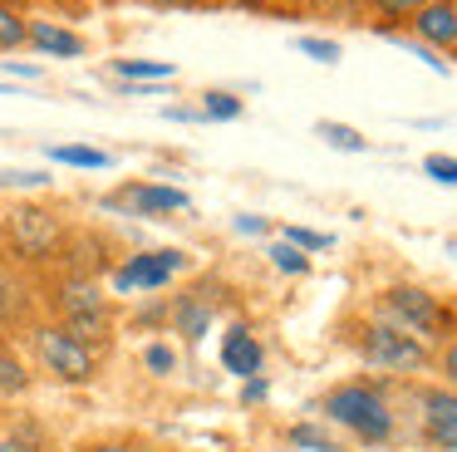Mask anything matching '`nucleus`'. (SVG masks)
<instances>
[{
    "instance_id": "f257e3e1",
    "label": "nucleus",
    "mask_w": 457,
    "mask_h": 452,
    "mask_svg": "<svg viewBox=\"0 0 457 452\" xmlns=\"http://www.w3.org/2000/svg\"><path fill=\"white\" fill-rule=\"evenodd\" d=\"M0 236H5V251H11L15 265H54L64 261V251L74 241V231L60 222V212L35 202L11 206L5 222H0Z\"/></svg>"
},
{
    "instance_id": "f03ea898",
    "label": "nucleus",
    "mask_w": 457,
    "mask_h": 452,
    "mask_svg": "<svg viewBox=\"0 0 457 452\" xmlns=\"http://www.w3.org/2000/svg\"><path fill=\"white\" fill-rule=\"evenodd\" d=\"M320 413H325L329 423H339L349 438L369 442V448L388 442V438H394V428H398L388 398L374 389V383H359V379L354 383H335V389L320 398Z\"/></svg>"
},
{
    "instance_id": "7ed1b4c3",
    "label": "nucleus",
    "mask_w": 457,
    "mask_h": 452,
    "mask_svg": "<svg viewBox=\"0 0 457 452\" xmlns=\"http://www.w3.org/2000/svg\"><path fill=\"white\" fill-rule=\"evenodd\" d=\"M374 314H384L388 324H398V330H408L413 339L423 344H447L453 339V310L443 305V295H433L428 285H384L374 300Z\"/></svg>"
},
{
    "instance_id": "20e7f679",
    "label": "nucleus",
    "mask_w": 457,
    "mask_h": 452,
    "mask_svg": "<svg viewBox=\"0 0 457 452\" xmlns=\"http://www.w3.org/2000/svg\"><path fill=\"white\" fill-rule=\"evenodd\" d=\"M354 354L378 373H423L433 369V344L413 339L408 330L388 324L384 314H369L354 324Z\"/></svg>"
},
{
    "instance_id": "39448f33",
    "label": "nucleus",
    "mask_w": 457,
    "mask_h": 452,
    "mask_svg": "<svg viewBox=\"0 0 457 452\" xmlns=\"http://www.w3.org/2000/svg\"><path fill=\"white\" fill-rule=\"evenodd\" d=\"M25 344L35 349L40 369L54 373L60 383H70V389H89L104 369V354L89 349V344H79L74 334H64L54 320H35L30 330H25Z\"/></svg>"
},
{
    "instance_id": "423d86ee",
    "label": "nucleus",
    "mask_w": 457,
    "mask_h": 452,
    "mask_svg": "<svg viewBox=\"0 0 457 452\" xmlns=\"http://www.w3.org/2000/svg\"><path fill=\"white\" fill-rule=\"evenodd\" d=\"M192 197L182 187L153 182V177H138V182H123L104 197V212H123V216H153V222H168L172 212H187Z\"/></svg>"
},
{
    "instance_id": "0eeeda50",
    "label": "nucleus",
    "mask_w": 457,
    "mask_h": 452,
    "mask_svg": "<svg viewBox=\"0 0 457 452\" xmlns=\"http://www.w3.org/2000/svg\"><path fill=\"white\" fill-rule=\"evenodd\" d=\"M35 320H45L40 280H35L25 265L0 261V334H25Z\"/></svg>"
},
{
    "instance_id": "6e6552de",
    "label": "nucleus",
    "mask_w": 457,
    "mask_h": 452,
    "mask_svg": "<svg viewBox=\"0 0 457 452\" xmlns=\"http://www.w3.org/2000/svg\"><path fill=\"white\" fill-rule=\"evenodd\" d=\"M418 398V432L433 452H457V393L447 383H423Z\"/></svg>"
},
{
    "instance_id": "1a4fd4ad",
    "label": "nucleus",
    "mask_w": 457,
    "mask_h": 452,
    "mask_svg": "<svg viewBox=\"0 0 457 452\" xmlns=\"http://www.w3.org/2000/svg\"><path fill=\"white\" fill-rule=\"evenodd\" d=\"M182 265H187V255H182L178 246H162V251H138V255H129V261H119L109 280H113V290H119V295H129V290H162Z\"/></svg>"
},
{
    "instance_id": "9d476101",
    "label": "nucleus",
    "mask_w": 457,
    "mask_h": 452,
    "mask_svg": "<svg viewBox=\"0 0 457 452\" xmlns=\"http://www.w3.org/2000/svg\"><path fill=\"white\" fill-rule=\"evenodd\" d=\"M408 25H413L418 45H428V49H457V5H453V0H428V5L408 20Z\"/></svg>"
},
{
    "instance_id": "9b49d317",
    "label": "nucleus",
    "mask_w": 457,
    "mask_h": 452,
    "mask_svg": "<svg viewBox=\"0 0 457 452\" xmlns=\"http://www.w3.org/2000/svg\"><path fill=\"white\" fill-rule=\"evenodd\" d=\"M168 314H172V330L197 344L202 334H207L212 314H217V295H212V285H192V290L178 295V305H172Z\"/></svg>"
},
{
    "instance_id": "f8f14e48",
    "label": "nucleus",
    "mask_w": 457,
    "mask_h": 452,
    "mask_svg": "<svg viewBox=\"0 0 457 452\" xmlns=\"http://www.w3.org/2000/svg\"><path fill=\"white\" fill-rule=\"evenodd\" d=\"M221 364H227V373H237V379H256L261 364H266V349H261V339L246 324H231V330L221 334Z\"/></svg>"
},
{
    "instance_id": "ddd939ff",
    "label": "nucleus",
    "mask_w": 457,
    "mask_h": 452,
    "mask_svg": "<svg viewBox=\"0 0 457 452\" xmlns=\"http://www.w3.org/2000/svg\"><path fill=\"white\" fill-rule=\"evenodd\" d=\"M30 49H40V54H54V59H79L84 49V35H74V29L54 25V20H30Z\"/></svg>"
},
{
    "instance_id": "4468645a",
    "label": "nucleus",
    "mask_w": 457,
    "mask_h": 452,
    "mask_svg": "<svg viewBox=\"0 0 457 452\" xmlns=\"http://www.w3.org/2000/svg\"><path fill=\"white\" fill-rule=\"evenodd\" d=\"M30 383H35L30 364L11 344H0V398H21V393H30Z\"/></svg>"
},
{
    "instance_id": "2eb2a0df",
    "label": "nucleus",
    "mask_w": 457,
    "mask_h": 452,
    "mask_svg": "<svg viewBox=\"0 0 457 452\" xmlns=\"http://www.w3.org/2000/svg\"><path fill=\"white\" fill-rule=\"evenodd\" d=\"M45 153H50L54 163L89 167V172H104V167H113V153H104V147H89V143H50Z\"/></svg>"
},
{
    "instance_id": "dca6fc26",
    "label": "nucleus",
    "mask_w": 457,
    "mask_h": 452,
    "mask_svg": "<svg viewBox=\"0 0 457 452\" xmlns=\"http://www.w3.org/2000/svg\"><path fill=\"white\" fill-rule=\"evenodd\" d=\"M25 45H30V20H25L11 0H0V54L25 49Z\"/></svg>"
},
{
    "instance_id": "f3484780",
    "label": "nucleus",
    "mask_w": 457,
    "mask_h": 452,
    "mask_svg": "<svg viewBox=\"0 0 457 452\" xmlns=\"http://www.w3.org/2000/svg\"><path fill=\"white\" fill-rule=\"evenodd\" d=\"M113 74L123 84H153V79H172L168 59H113Z\"/></svg>"
},
{
    "instance_id": "a211bd4d",
    "label": "nucleus",
    "mask_w": 457,
    "mask_h": 452,
    "mask_svg": "<svg viewBox=\"0 0 457 452\" xmlns=\"http://www.w3.org/2000/svg\"><path fill=\"white\" fill-rule=\"evenodd\" d=\"M197 108H202V118H207V123H231V118L246 113V104H241V98L231 94V88H207Z\"/></svg>"
},
{
    "instance_id": "6ab92c4d",
    "label": "nucleus",
    "mask_w": 457,
    "mask_h": 452,
    "mask_svg": "<svg viewBox=\"0 0 457 452\" xmlns=\"http://www.w3.org/2000/svg\"><path fill=\"white\" fill-rule=\"evenodd\" d=\"M315 138H325V143L339 147V153H369V138L359 133V128H349V123H335V118H320Z\"/></svg>"
},
{
    "instance_id": "aec40b11",
    "label": "nucleus",
    "mask_w": 457,
    "mask_h": 452,
    "mask_svg": "<svg viewBox=\"0 0 457 452\" xmlns=\"http://www.w3.org/2000/svg\"><path fill=\"white\" fill-rule=\"evenodd\" d=\"M266 255H270V265H276L280 275H310V255L300 251V246H290L286 236H276V241L266 246Z\"/></svg>"
},
{
    "instance_id": "412c9836",
    "label": "nucleus",
    "mask_w": 457,
    "mask_h": 452,
    "mask_svg": "<svg viewBox=\"0 0 457 452\" xmlns=\"http://www.w3.org/2000/svg\"><path fill=\"white\" fill-rule=\"evenodd\" d=\"M0 452H45V438L40 428H15V432H0Z\"/></svg>"
},
{
    "instance_id": "4be33fe9",
    "label": "nucleus",
    "mask_w": 457,
    "mask_h": 452,
    "mask_svg": "<svg viewBox=\"0 0 457 452\" xmlns=\"http://www.w3.org/2000/svg\"><path fill=\"white\" fill-rule=\"evenodd\" d=\"M280 236H286L290 246H300L305 255H310V251H329V246H335V236H325V231H310V226H286Z\"/></svg>"
},
{
    "instance_id": "5701e85b",
    "label": "nucleus",
    "mask_w": 457,
    "mask_h": 452,
    "mask_svg": "<svg viewBox=\"0 0 457 452\" xmlns=\"http://www.w3.org/2000/svg\"><path fill=\"white\" fill-rule=\"evenodd\" d=\"M143 364H148V373H158V379H168V373L178 369V354H172V344L153 339L148 349H143Z\"/></svg>"
},
{
    "instance_id": "b1692460",
    "label": "nucleus",
    "mask_w": 457,
    "mask_h": 452,
    "mask_svg": "<svg viewBox=\"0 0 457 452\" xmlns=\"http://www.w3.org/2000/svg\"><path fill=\"white\" fill-rule=\"evenodd\" d=\"M290 442H295V448H310V452H335L329 432H320L315 423H295V428H290Z\"/></svg>"
},
{
    "instance_id": "393cba45",
    "label": "nucleus",
    "mask_w": 457,
    "mask_h": 452,
    "mask_svg": "<svg viewBox=\"0 0 457 452\" xmlns=\"http://www.w3.org/2000/svg\"><path fill=\"white\" fill-rule=\"evenodd\" d=\"M423 5H428V0H369V10L384 15V20H413Z\"/></svg>"
},
{
    "instance_id": "a878e982",
    "label": "nucleus",
    "mask_w": 457,
    "mask_h": 452,
    "mask_svg": "<svg viewBox=\"0 0 457 452\" xmlns=\"http://www.w3.org/2000/svg\"><path fill=\"white\" fill-rule=\"evenodd\" d=\"M423 172L433 177V182L457 187V157H447V153H428V157H423Z\"/></svg>"
},
{
    "instance_id": "bb28decb",
    "label": "nucleus",
    "mask_w": 457,
    "mask_h": 452,
    "mask_svg": "<svg viewBox=\"0 0 457 452\" xmlns=\"http://www.w3.org/2000/svg\"><path fill=\"white\" fill-rule=\"evenodd\" d=\"M300 49L320 64H339V39H320V35H300Z\"/></svg>"
},
{
    "instance_id": "cd10ccee",
    "label": "nucleus",
    "mask_w": 457,
    "mask_h": 452,
    "mask_svg": "<svg viewBox=\"0 0 457 452\" xmlns=\"http://www.w3.org/2000/svg\"><path fill=\"white\" fill-rule=\"evenodd\" d=\"M433 364H437V373H443V383L457 393V344H443V349L433 354Z\"/></svg>"
},
{
    "instance_id": "c85d7f7f",
    "label": "nucleus",
    "mask_w": 457,
    "mask_h": 452,
    "mask_svg": "<svg viewBox=\"0 0 457 452\" xmlns=\"http://www.w3.org/2000/svg\"><path fill=\"white\" fill-rule=\"evenodd\" d=\"M74 452H138V442L133 438H89V442H79Z\"/></svg>"
},
{
    "instance_id": "c756f323",
    "label": "nucleus",
    "mask_w": 457,
    "mask_h": 452,
    "mask_svg": "<svg viewBox=\"0 0 457 452\" xmlns=\"http://www.w3.org/2000/svg\"><path fill=\"white\" fill-rule=\"evenodd\" d=\"M266 393H270V383L256 373V379H246V389H241V403H266Z\"/></svg>"
},
{
    "instance_id": "7c9ffc66",
    "label": "nucleus",
    "mask_w": 457,
    "mask_h": 452,
    "mask_svg": "<svg viewBox=\"0 0 457 452\" xmlns=\"http://www.w3.org/2000/svg\"><path fill=\"white\" fill-rule=\"evenodd\" d=\"M237 231H246V236H266V231H270V222H266V216H237Z\"/></svg>"
},
{
    "instance_id": "2f4dec72",
    "label": "nucleus",
    "mask_w": 457,
    "mask_h": 452,
    "mask_svg": "<svg viewBox=\"0 0 457 452\" xmlns=\"http://www.w3.org/2000/svg\"><path fill=\"white\" fill-rule=\"evenodd\" d=\"M5 69H11L15 79H40V64H15V59H5Z\"/></svg>"
},
{
    "instance_id": "473e14b6",
    "label": "nucleus",
    "mask_w": 457,
    "mask_h": 452,
    "mask_svg": "<svg viewBox=\"0 0 457 452\" xmlns=\"http://www.w3.org/2000/svg\"><path fill=\"white\" fill-rule=\"evenodd\" d=\"M153 5H168V10H192V5H202V0H153Z\"/></svg>"
},
{
    "instance_id": "72a5a7b5",
    "label": "nucleus",
    "mask_w": 457,
    "mask_h": 452,
    "mask_svg": "<svg viewBox=\"0 0 457 452\" xmlns=\"http://www.w3.org/2000/svg\"><path fill=\"white\" fill-rule=\"evenodd\" d=\"M453 5H457V0H453Z\"/></svg>"
}]
</instances>
